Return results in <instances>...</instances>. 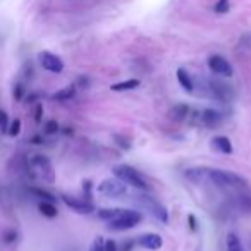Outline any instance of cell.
Instances as JSON below:
<instances>
[{"mask_svg": "<svg viewBox=\"0 0 251 251\" xmlns=\"http://www.w3.org/2000/svg\"><path fill=\"white\" fill-rule=\"evenodd\" d=\"M112 174H114V177L120 179L124 184L133 186L136 190H141V191L150 190V184L146 182V179L143 177L135 167H131V165H126V164L116 165V167L112 169Z\"/></svg>", "mask_w": 251, "mask_h": 251, "instance_id": "cell-1", "label": "cell"}, {"mask_svg": "<svg viewBox=\"0 0 251 251\" xmlns=\"http://www.w3.org/2000/svg\"><path fill=\"white\" fill-rule=\"evenodd\" d=\"M208 179L218 188H244L246 181L239 174L224 171V169H208Z\"/></svg>", "mask_w": 251, "mask_h": 251, "instance_id": "cell-2", "label": "cell"}, {"mask_svg": "<svg viewBox=\"0 0 251 251\" xmlns=\"http://www.w3.org/2000/svg\"><path fill=\"white\" fill-rule=\"evenodd\" d=\"M141 220H143L141 212L124 210V208H120L119 213H117L114 218H110L107 224H109V229H112V231H128V229L136 227Z\"/></svg>", "mask_w": 251, "mask_h": 251, "instance_id": "cell-3", "label": "cell"}, {"mask_svg": "<svg viewBox=\"0 0 251 251\" xmlns=\"http://www.w3.org/2000/svg\"><path fill=\"white\" fill-rule=\"evenodd\" d=\"M136 203H139L143 208L150 210V213L162 224H167L169 222V213H167V208L164 207L162 203L155 200L152 196H146V194H141V196H136Z\"/></svg>", "mask_w": 251, "mask_h": 251, "instance_id": "cell-4", "label": "cell"}, {"mask_svg": "<svg viewBox=\"0 0 251 251\" xmlns=\"http://www.w3.org/2000/svg\"><path fill=\"white\" fill-rule=\"evenodd\" d=\"M100 194L103 196H109V198H119V196H124V194L128 193V188L124 184L120 179H105L98 184L97 188Z\"/></svg>", "mask_w": 251, "mask_h": 251, "instance_id": "cell-5", "label": "cell"}, {"mask_svg": "<svg viewBox=\"0 0 251 251\" xmlns=\"http://www.w3.org/2000/svg\"><path fill=\"white\" fill-rule=\"evenodd\" d=\"M208 67H210V71L213 74H218V76H224V77H231L234 74L232 66L224 57H220V55H212L208 58Z\"/></svg>", "mask_w": 251, "mask_h": 251, "instance_id": "cell-6", "label": "cell"}, {"mask_svg": "<svg viewBox=\"0 0 251 251\" xmlns=\"http://www.w3.org/2000/svg\"><path fill=\"white\" fill-rule=\"evenodd\" d=\"M40 64L45 71L48 73H54V74H58L64 71V62L57 57V55L50 54V52H41L40 54Z\"/></svg>", "mask_w": 251, "mask_h": 251, "instance_id": "cell-7", "label": "cell"}, {"mask_svg": "<svg viewBox=\"0 0 251 251\" xmlns=\"http://www.w3.org/2000/svg\"><path fill=\"white\" fill-rule=\"evenodd\" d=\"M62 201L69 208H73L74 212H77V213H91V212L95 210L93 205L90 201L83 200V198H74V196H67V194H62Z\"/></svg>", "mask_w": 251, "mask_h": 251, "instance_id": "cell-8", "label": "cell"}, {"mask_svg": "<svg viewBox=\"0 0 251 251\" xmlns=\"http://www.w3.org/2000/svg\"><path fill=\"white\" fill-rule=\"evenodd\" d=\"M210 91L213 98L222 100V102H229L231 97H232V90H231L229 84L220 83V81H210Z\"/></svg>", "mask_w": 251, "mask_h": 251, "instance_id": "cell-9", "label": "cell"}, {"mask_svg": "<svg viewBox=\"0 0 251 251\" xmlns=\"http://www.w3.org/2000/svg\"><path fill=\"white\" fill-rule=\"evenodd\" d=\"M138 244L146 250H152V251H156L160 250L162 244H164V239H162L160 234H155V232H150V234H143L141 237L138 239Z\"/></svg>", "mask_w": 251, "mask_h": 251, "instance_id": "cell-10", "label": "cell"}, {"mask_svg": "<svg viewBox=\"0 0 251 251\" xmlns=\"http://www.w3.org/2000/svg\"><path fill=\"white\" fill-rule=\"evenodd\" d=\"M212 146L213 150H217L218 153H224V155H232V143L227 136H215L212 139Z\"/></svg>", "mask_w": 251, "mask_h": 251, "instance_id": "cell-11", "label": "cell"}, {"mask_svg": "<svg viewBox=\"0 0 251 251\" xmlns=\"http://www.w3.org/2000/svg\"><path fill=\"white\" fill-rule=\"evenodd\" d=\"M200 117H201V122H203L205 126H208V128H215V126H218V124L222 122V114L213 109L203 110Z\"/></svg>", "mask_w": 251, "mask_h": 251, "instance_id": "cell-12", "label": "cell"}, {"mask_svg": "<svg viewBox=\"0 0 251 251\" xmlns=\"http://www.w3.org/2000/svg\"><path fill=\"white\" fill-rule=\"evenodd\" d=\"M188 116H190V107L186 103H175L169 110V119L174 120V122H182Z\"/></svg>", "mask_w": 251, "mask_h": 251, "instance_id": "cell-13", "label": "cell"}, {"mask_svg": "<svg viewBox=\"0 0 251 251\" xmlns=\"http://www.w3.org/2000/svg\"><path fill=\"white\" fill-rule=\"evenodd\" d=\"M74 97H76V88L66 86V88H62V90L55 91L54 95H52V100H55V102H69Z\"/></svg>", "mask_w": 251, "mask_h": 251, "instance_id": "cell-14", "label": "cell"}, {"mask_svg": "<svg viewBox=\"0 0 251 251\" xmlns=\"http://www.w3.org/2000/svg\"><path fill=\"white\" fill-rule=\"evenodd\" d=\"M31 165H33L37 171L43 172V174H50V171H52L50 160L43 155H35L33 158H31Z\"/></svg>", "mask_w": 251, "mask_h": 251, "instance_id": "cell-15", "label": "cell"}, {"mask_svg": "<svg viewBox=\"0 0 251 251\" xmlns=\"http://www.w3.org/2000/svg\"><path fill=\"white\" fill-rule=\"evenodd\" d=\"M38 210H40V213L43 215V217H47V218H55L58 215V210H57V207L54 205V201H40Z\"/></svg>", "mask_w": 251, "mask_h": 251, "instance_id": "cell-16", "label": "cell"}, {"mask_svg": "<svg viewBox=\"0 0 251 251\" xmlns=\"http://www.w3.org/2000/svg\"><path fill=\"white\" fill-rule=\"evenodd\" d=\"M175 76H177V81L179 84H181L182 88H184L188 93H191V91L194 90L193 86V79H191V76L188 73H186L184 69H177V73H175Z\"/></svg>", "mask_w": 251, "mask_h": 251, "instance_id": "cell-17", "label": "cell"}, {"mask_svg": "<svg viewBox=\"0 0 251 251\" xmlns=\"http://www.w3.org/2000/svg\"><path fill=\"white\" fill-rule=\"evenodd\" d=\"M207 172L208 169H190V171H186V177L193 182H203L205 179H208Z\"/></svg>", "mask_w": 251, "mask_h": 251, "instance_id": "cell-18", "label": "cell"}, {"mask_svg": "<svg viewBox=\"0 0 251 251\" xmlns=\"http://www.w3.org/2000/svg\"><path fill=\"white\" fill-rule=\"evenodd\" d=\"M139 86V79H128V81H120L110 86L112 91H129V90H136Z\"/></svg>", "mask_w": 251, "mask_h": 251, "instance_id": "cell-19", "label": "cell"}, {"mask_svg": "<svg viewBox=\"0 0 251 251\" xmlns=\"http://www.w3.org/2000/svg\"><path fill=\"white\" fill-rule=\"evenodd\" d=\"M227 251H244V246L241 243V239L236 236V234H227Z\"/></svg>", "mask_w": 251, "mask_h": 251, "instance_id": "cell-20", "label": "cell"}, {"mask_svg": "<svg viewBox=\"0 0 251 251\" xmlns=\"http://www.w3.org/2000/svg\"><path fill=\"white\" fill-rule=\"evenodd\" d=\"M120 212V208H103V210H100L98 212V217L100 218H103V220H107L109 222L110 218H114L117 213Z\"/></svg>", "mask_w": 251, "mask_h": 251, "instance_id": "cell-21", "label": "cell"}, {"mask_svg": "<svg viewBox=\"0 0 251 251\" xmlns=\"http://www.w3.org/2000/svg\"><path fill=\"white\" fill-rule=\"evenodd\" d=\"M90 251H105V241H103L102 236H97L95 241L91 243Z\"/></svg>", "mask_w": 251, "mask_h": 251, "instance_id": "cell-22", "label": "cell"}, {"mask_svg": "<svg viewBox=\"0 0 251 251\" xmlns=\"http://www.w3.org/2000/svg\"><path fill=\"white\" fill-rule=\"evenodd\" d=\"M31 193L35 194V196H38V198H43V201H54V196H52L50 193H47L45 190H38V188H31Z\"/></svg>", "mask_w": 251, "mask_h": 251, "instance_id": "cell-23", "label": "cell"}, {"mask_svg": "<svg viewBox=\"0 0 251 251\" xmlns=\"http://www.w3.org/2000/svg\"><path fill=\"white\" fill-rule=\"evenodd\" d=\"M215 12H217V14H226V12H229V0H218L217 5H215Z\"/></svg>", "mask_w": 251, "mask_h": 251, "instance_id": "cell-24", "label": "cell"}, {"mask_svg": "<svg viewBox=\"0 0 251 251\" xmlns=\"http://www.w3.org/2000/svg\"><path fill=\"white\" fill-rule=\"evenodd\" d=\"M21 133V120L14 119L11 122V128H9V136H18Z\"/></svg>", "mask_w": 251, "mask_h": 251, "instance_id": "cell-25", "label": "cell"}, {"mask_svg": "<svg viewBox=\"0 0 251 251\" xmlns=\"http://www.w3.org/2000/svg\"><path fill=\"white\" fill-rule=\"evenodd\" d=\"M4 241L7 244H12V243H16L18 241V232H16L14 229H7L4 232Z\"/></svg>", "mask_w": 251, "mask_h": 251, "instance_id": "cell-26", "label": "cell"}, {"mask_svg": "<svg viewBox=\"0 0 251 251\" xmlns=\"http://www.w3.org/2000/svg\"><path fill=\"white\" fill-rule=\"evenodd\" d=\"M0 120H2V133H4V135H9V128H11V124H9L7 112H5V110H2V112H0Z\"/></svg>", "mask_w": 251, "mask_h": 251, "instance_id": "cell-27", "label": "cell"}, {"mask_svg": "<svg viewBox=\"0 0 251 251\" xmlns=\"http://www.w3.org/2000/svg\"><path fill=\"white\" fill-rule=\"evenodd\" d=\"M57 131H58V124L55 122V120H48V122L45 124V133H47V135H55Z\"/></svg>", "mask_w": 251, "mask_h": 251, "instance_id": "cell-28", "label": "cell"}, {"mask_svg": "<svg viewBox=\"0 0 251 251\" xmlns=\"http://www.w3.org/2000/svg\"><path fill=\"white\" fill-rule=\"evenodd\" d=\"M188 224H190V229L191 231H196L198 229V220H196V217H194L193 213L188 215Z\"/></svg>", "mask_w": 251, "mask_h": 251, "instance_id": "cell-29", "label": "cell"}, {"mask_svg": "<svg viewBox=\"0 0 251 251\" xmlns=\"http://www.w3.org/2000/svg\"><path fill=\"white\" fill-rule=\"evenodd\" d=\"M41 116H43V107H41V103H38V105L35 107V120H37V122H40Z\"/></svg>", "mask_w": 251, "mask_h": 251, "instance_id": "cell-30", "label": "cell"}, {"mask_svg": "<svg viewBox=\"0 0 251 251\" xmlns=\"http://www.w3.org/2000/svg\"><path fill=\"white\" fill-rule=\"evenodd\" d=\"M105 251H117V243L114 239L105 241Z\"/></svg>", "mask_w": 251, "mask_h": 251, "instance_id": "cell-31", "label": "cell"}, {"mask_svg": "<svg viewBox=\"0 0 251 251\" xmlns=\"http://www.w3.org/2000/svg\"><path fill=\"white\" fill-rule=\"evenodd\" d=\"M22 88L21 86H16V98H21V93H22Z\"/></svg>", "mask_w": 251, "mask_h": 251, "instance_id": "cell-32", "label": "cell"}]
</instances>
